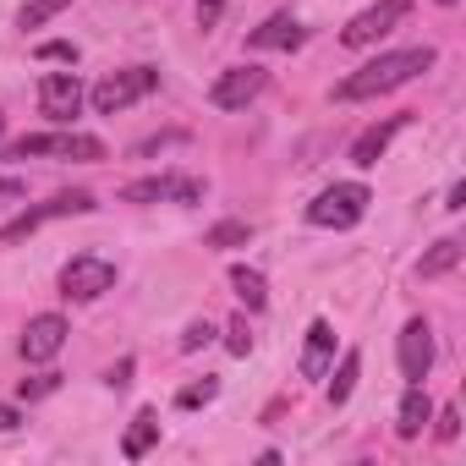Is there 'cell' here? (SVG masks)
Returning a JSON list of instances; mask_svg holds the SVG:
<instances>
[{"mask_svg":"<svg viewBox=\"0 0 466 466\" xmlns=\"http://www.w3.org/2000/svg\"><path fill=\"white\" fill-rule=\"evenodd\" d=\"M329 357H335V329L319 319L308 329V351H302V379H324L329 373Z\"/></svg>","mask_w":466,"mask_h":466,"instance_id":"9a60e30c","label":"cell"},{"mask_svg":"<svg viewBox=\"0 0 466 466\" xmlns=\"http://www.w3.org/2000/svg\"><path fill=\"white\" fill-rule=\"evenodd\" d=\"M214 395H219V384H214V379H203V384H187V390L176 395V406H181V411H192V406H208Z\"/></svg>","mask_w":466,"mask_h":466,"instance_id":"603a6c76","label":"cell"},{"mask_svg":"<svg viewBox=\"0 0 466 466\" xmlns=\"http://www.w3.org/2000/svg\"><path fill=\"white\" fill-rule=\"evenodd\" d=\"M230 291H237V297H242V308H253V313H264V308H269V286H264V275H258V269H248V264L230 269Z\"/></svg>","mask_w":466,"mask_h":466,"instance_id":"ac0fdd59","label":"cell"},{"mask_svg":"<svg viewBox=\"0 0 466 466\" xmlns=\"http://www.w3.org/2000/svg\"><path fill=\"white\" fill-rule=\"evenodd\" d=\"M302 39H308V28H302L291 12H275L264 28H253V34H248V45H253V50H297Z\"/></svg>","mask_w":466,"mask_h":466,"instance_id":"4fadbf2b","label":"cell"},{"mask_svg":"<svg viewBox=\"0 0 466 466\" xmlns=\"http://www.w3.org/2000/svg\"><path fill=\"white\" fill-rule=\"evenodd\" d=\"M428 422H433V400H428V390H422V384H411V390H406V400H400V422H395V433H400V439H417Z\"/></svg>","mask_w":466,"mask_h":466,"instance_id":"2e32d148","label":"cell"},{"mask_svg":"<svg viewBox=\"0 0 466 466\" xmlns=\"http://www.w3.org/2000/svg\"><path fill=\"white\" fill-rule=\"evenodd\" d=\"M105 384H110V390H127V384H132V357H121V362L110 368V379H105Z\"/></svg>","mask_w":466,"mask_h":466,"instance_id":"f1b7e54d","label":"cell"},{"mask_svg":"<svg viewBox=\"0 0 466 466\" xmlns=\"http://www.w3.org/2000/svg\"><path fill=\"white\" fill-rule=\"evenodd\" d=\"M368 203H373V192H368L362 181H335V187H324V192L308 203V219L324 225V230H351V225L368 214Z\"/></svg>","mask_w":466,"mask_h":466,"instance_id":"7a4b0ae2","label":"cell"},{"mask_svg":"<svg viewBox=\"0 0 466 466\" xmlns=\"http://www.w3.org/2000/svg\"><path fill=\"white\" fill-rule=\"evenodd\" d=\"M28 154H61V159H105V143L99 137H83V132H34L23 143H12V159H28Z\"/></svg>","mask_w":466,"mask_h":466,"instance_id":"8992f818","label":"cell"},{"mask_svg":"<svg viewBox=\"0 0 466 466\" xmlns=\"http://www.w3.org/2000/svg\"><path fill=\"white\" fill-rule=\"evenodd\" d=\"M34 56H39V61H66V66H72V61H77V45H66V39H50V45H39Z\"/></svg>","mask_w":466,"mask_h":466,"instance_id":"d4e9b609","label":"cell"},{"mask_svg":"<svg viewBox=\"0 0 466 466\" xmlns=\"http://www.w3.org/2000/svg\"><path fill=\"white\" fill-rule=\"evenodd\" d=\"M406 12H411V0H379V6H368L362 17H351V23L340 28V45H346V50H368V45H379L395 23H406Z\"/></svg>","mask_w":466,"mask_h":466,"instance_id":"52a82bcc","label":"cell"},{"mask_svg":"<svg viewBox=\"0 0 466 466\" xmlns=\"http://www.w3.org/2000/svg\"><path fill=\"white\" fill-rule=\"evenodd\" d=\"M154 439H159V411H148V406H143V411L132 417L127 439H121V455H127V461H143V455L154 450Z\"/></svg>","mask_w":466,"mask_h":466,"instance_id":"e0dca14e","label":"cell"},{"mask_svg":"<svg viewBox=\"0 0 466 466\" xmlns=\"http://www.w3.org/2000/svg\"><path fill=\"white\" fill-rule=\"evenodd\" d=\"M400 127H406V116H390V121L368 127V132L351 143V165H362V170H368V165H379V159H384V148H390V137H395Z\"/></svg>","mask_w":466,"mask_h":466,"instance_id":"5bb4252c","label":"cell"},{"mask_svg":"<svg viewBox=\"0 0 466 466\" xmlns=\"http://www.w3.org/2000/svg\"><path fill=\"white\" fill-rule=\"evenodd\" d=\"M214 335H219V329H214L208 319H198V324H187V329H181V351H203Z\"/></svg>","mask_w":466,"mask_h":466,"instance_id":"cb8c5ba5","label":"cell"},{"mask_svg":"<svg viewBox=\"0 0 466 466\" xmlns=\"http://www.w3.org/2000/svg\"><path fill=\"white\" fill-rule=\"evenodd\" d=\"M105 291H116V264H110V258H99V253H77V258L61 269V297H72V302H94V297H105Z\"/></svg>","mask_w":466,"mask_h":466,"instance_id":"277c9868","label":"cell"},{"mask_svg":"<svg viewBox=\"0 0 466 466\" xmlns=\"http://www.w3.org/2000/svg\"><path fill=\"white\" fill-rule=\"evenodd\" d=\"M0 132H6V121H0Z\"/></svg>","mask_w":466,"mask_h":466,"instance_id":"d6a6232c","label":"cell"},{"mask_svg":"<svg viewBox=\"0 0 466 466\" xmlns=\"http://www.w3.org/2000/svg\"><path fill=\"white\" fill-rule=\"evenodd\" d=\"M17 422H23V417H17V406H0V433H12Z\"/></svg>","mask_w":466,"mask_h":466,"instance_id":"1f68e13d","label":"cell"},{"mask_svg":"<svg viewBox=\"0 0 466 466\" xmlns=\"http://www.w3.org/2000/svg\"><path fill=\"white\" fill-rule=\"evenodd\" d=\"M121 203H203L198 176H143L121 187Z\"/></svg>","mask_w":466,"mask_h":466,"instance_id":"ba28073f","label":"cell"},{"mask_svg":"<svg viewBox=\"0 0 466 466\" xmlns=\"http://www.w3.org/2000/svg\"><path fill=\"white\" fill-rule=\"evenodd\" d=\"M264 88H269V72H258V66H230V72L214 77L208 105H214V110H248Z\"/></svg>","mask_w":466,"mask_h":466,"instance_id":"9c48e42d","label":"cell"},{"mask_svg":"<svg viewBox=\"0 0 466 466\" xmlns=\"http://www.w3.org/2000/svg\"><path fill=\"white\" fill-rule=\"evenodd\" d=\"M433 66V45H411V50H395V56H379L373 66H362L357 77H346L335 88V99H373V94H390L400 83H411L417 72Z\"/></svg>","mask_w":466,"mask_h":466,"instance_id":"6da1fadb","label":"cell"},{"mask_svg":"<svg viewBox=\"0 0 466 466\" xmlns=\"http://www.w3.org/2000/svg\"><path fill=\"white\" fill-rule=\"evenodd\" d=\"M219 12H225L219 0H198V23H203V28H208V23H219Z\"/></svg>","mask_w":466,"mask_h":466,"instance_id":"f546056e","label":"cell"},{"mask_svg":"<svg viewBox=\"0 0 466 466\" xmlns=\"http://www.w3.org/2000/svg\"><path fill=\"white\" fill-rule=\"evenodd\" d=\"M56 384H61L56 373H34V379H23V395H28V400H39V395H50Z\"/></svg>","mask_w":466,"mask_h":466,"instance_id":"83f0119b","label":"cell"},{"mask_svg":"<svg viewBox=\"0 0 466 466\" xmlns=\"http://www.w3.org/2000/svg\"><path fill=\"white\" fill-rule=\"evenodd\" d=\"M444 6H450V0H444Z\"/></svg>","mask_w":466,"mask_h":466,"instance_id":"836d02e7","label":"cell"},{"mask_svg":"<svg viewBox=\"0 0 466 466\" xmlns=\"http://www.w3.org/2000/svg\"><path fill=\"white\" fill-rule=\"evenodd\" d=\"M433 433H439V439H444V444H450V439H455V433H461V411H455V406H444V411H439V417H433Z\"/></svg>","mask_w":466,"mask_h":466,"instance_id":"4316f807","label":"cell"},{"mask_svg":"<svg viewBox=\"0 0 466 466\" xmlns=\"http://www.w3.org/2000/svg\"><path fill=\"white\" fill-rule=\"evenodd\" d=\"M88 208H99L88 192H56L50 203H39V208H28V214H17L12 225H0V248H12V242H23V237H34V230L45 225V219H61V214H88Z\"/></svg>","mask_w":466,"mask_h":466,"instance_id":"5b68a950","label":"cell"},{"mask_svg":"<svg viewBox=\"0 0 466 466\" xmlns=\"http://www.w3.org/2000/svg\"><path fill=\"white\" fill-rule=\"evenodd\" d=\"M154 83H159V72L154 66H132V72H110L105 83H94V110L99 116H116V110H127V105H137V99H148L154 94Z\"/></svg>","mask_w":466,"mask_h":466,"instance_id":"3957f363","label":"cell"},{"mask_svg":"<svg viewBox=\"0 0 466 466\" xmlns=\"http://www.w3.org/2000/svg\"><path fill=\"white\" fill-rule=\"evenodd\" d=\"M357 373H362V357H357V351H346V357H340V373L329 379V406H346V400H351Z\"/></svg>","mask_w":466,"mask_h":466,"instance_id":"ffe728a7","label":"cell"},{"mask_svg":"<svg viewBox=\"0 0 466 466\" xmlns=\"http://www.w3.org/2000/svg\"><path fill=\"white\" fill-rule=\"evenodd\" d=\"M444 208H450V214H461V208H466V187H461V181L450 187V198H444Z\"/></svg>","mask_w":466,"mask_h":466,"instance_id":"4dcf8cb0","label":"cell"},{"mask_svg":"<svg viewBox=\"0 0 466 466\" xmlns=\"http://www.w3.org/2000/svg\"><path fill=\"white\" fill-rule=\"evenodd\" d=\"M61 346H66V319L61 313L28 319V329H23V362H50Z\"/></svg>","mask_w":466,"mask_h":466,"instance_id":"8fae6325","label":"cell"},{"mask_svg":"<svg viewBox=\"0 0 466 466\" xmlns=\"http://www.w3.org/2000/svg\"><path fill=\"white\" fill-rule=\"evenodd\" d=\"M428 368H433V329L422 319H411L400 329V373H406V384H422Z\"/></svg>","mask_w":466,"mask_h":466,"instance_id":"7c38bea8","label":"cell"},{"mask_svg":"<svg viewBox=\"0 0 466 466\" xmlns=\"http://www.w3.org/2000/svg\"><path fill=\"white\" fill-rule=\"evenodd\" d=\"M253 242V225L248 219H225V225H214L208 237H203V248H248Z\"/></svg>","mask_w":466,"mask_h":466,"instance_id":"44dd1931","label":"cell"},{"mask_svg":"<svg viewBox=\"0 0 466 466\" xmlns=\"http://www.w3.org/2000/svg\"><path fill=\"white\" fill-rule=\"evenodd\" d=\"M39 110H45L50 121H72V116L83 110V83H77L72 72H50V77L39 83Z\"/></svg>","mask_w":466,"mask_h":466,"instance_id":"30bf717a","label":"cell"},{"mask_svg":"<svg viewBox=\"0 0 466 466\" xmlns=\"http://www.w3.org/2000/svg\"><path fill=\"white\" fill-rule=\"evenodd\" d=\"M225 346H230V351H237V357H248V351H253V335H248V319H237V324H230V329H225Z\"/></svg>","mask_w":466,"mask_h":466,"instance_id":"484cf974","label":"cell"},{"mask_svg":"<svg viewBox=\"0 0 466 466\" xmlns=\"http://www.w3.org/2000/svg\"><path fill=\"white\" fill-rule=\"evenodd\" d=\"M455 264H461V242H455V237H444V242H433V248L422 253L417 275H422V280H439V275H450Z\"/></svg>","mask_w":466,"mask_h":466,"instance_id":"d6986e66","label":"cell"},{"mask_svg":"<svg viewBox=\"0 0 466 466\" xmlns=\"http://www.w3.org/2000/svg\"><path fill=\"white\" fill-rule=\"evenodd\" d=\"M72 6V0H28V6H23V17H17V28H45L50 17H61Z\"/></svg>","mask_w":466,"mask_h":466,"instance_id":"7402d4cb","label":"cell"}]
</instances>
